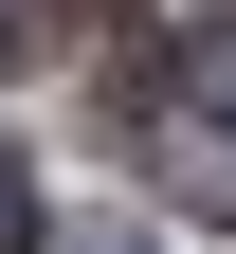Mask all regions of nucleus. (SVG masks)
<instances>
[{"label": "nucleus", "mask_w": 236, "mask_h": 254, "mask_svg": "<svg viewBox=\"0 0 236 254\" xmlns=\"http://www.w3.org/2000/svg\"><path fill=\"white\" fill-rule=\"evenodd\" d=\"M182 109H218V127H236V18H200V37H182Z\"/></svg>", "instance_id": "1"}, {"label": "nucleus", "mask_w": 236, "mask_h": 254, "mask_svg": "<svg viewBox=\"0 0 236 254\" xmlns=\"http://www.w3.org/2000/svg\"><path fill=\"white\" fill-rule=\"evenodd\" d=\"M163 200H182V218H236V145H182V164H163Z\"/></svg>", "instance_id": "2"}, {"label": "nucleus", "mask_w": 236, "mask_h": 254, "mask_svg": "<svg viewBox=\"0 0 236 254\" xmlns=\"http://www.w3.org/2000/svg\"><path fill=\"white\" fill-rule=\"evenodd\" d=\"M55 55V0H0V73H37Z\"/></svg>", "instance_id": "3"}, {"label": "nucleus", "mask_w": 236, "mask_h": 254, "mask_svg": "<svg viewBox=\"0 0 236 254\" xmlns=\"http://www.w3.org/2000/svg\"><path fill=\"white\" fill-rule=\"evenodd\" d=\"M18 236H37V182H18V145H0V254H18Z\"/></svg>", "instance_id": "4"}]
</instances>
